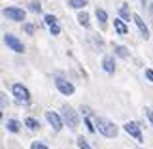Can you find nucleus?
Instances as JSON below:
<instances>
[{
  "label": "nucleus",
  "instance_id": "17",
  "mask_svg": "<svg viewBox=\"0 0 153 149\" xmlns=\"http://www.w3.org/2000/svg\"><path fill=\"white\" fill-rule=\"evenodd\" d=\"M78 145H79V149H93L89 144H87V140L81 136V138H78Z\"/></svg>",
  "mask_w": 153,
  "mask_h": 149
},
{
  "label": "nucleus",
  "instance_id": "27",
  "mask_svg": "<svg viewBox=\"0 0 153 149\" xmlns=\"http://www.w3.org/2000/svg\"><path fill=\"white\" fill-rule=\"evenodd\" d=\"M0 100H2V110H6V94H0Z\"/></svg>",
  "mask_w": 153,
  "mask_h": 149
},
{
  "label": "nucleus",
  "instance_id": "21",
  "mask_svg": "<svg viewBox=\"0 0 153 149\" xmlns=\"http://www.w3.org/2000/svg\"><path fill=\"white\" fill-rule=\"evenodd\" d=\"M45 23L51 27V25H55L57 23V19H55V15H45Z\"/></svg>",
  "mask_w": 153,
  "mask_h": 149
},
{
  "label": "nucleus",
  "instance_id": "7",
  "mask_svg": "<svg viewBox=\"0 0 153 149\" xmlns=\"http://www.w3.org/2000/svg\"><path fill=\"white\" fill-rule=\"evenodd\" d=\"M127 130L131 136H134L138 142H144V138H142V130H140V127H138V123H134V121H128V123H125V127H123Z\"/></svg>",
  "mask_w": 153,
  "mask_h": 149
},
{
  "label": "nucleus",
  "instance_id": "2",
  "mask_svg": "<svg viewBox=\"0 0 153 149\" xmlns=\"http://www.w3.org/2000/svg\"><path fill=\"white\" fill-rule=\"evenodd\" d=\"M62 121L68 125L70 128H78V123L79 119L78 115H76V111L70 108V106H62Z\"/></svg>",
  "mask_w": 153,
  "mask_h": 149
},
{
  "label": "nucleus",
  "instance_id": "13",
  "mask_svg": "<svg viewBox=\"0 0 153 149\" xmlns=\"http://www.w3.org/2000/svg\"><path fill=\"white\" fill-rule=\"evenodd\" d=\"M78 21H79V25L81 27H85V28H89L91 27V21H89V15L85 13V11H81V13L78 15Z\"/></svg>",
  "mask_w": 153,
  "mask_h": 149
},
{
  "label": "nucleus",
  "instance_id": "4",
  "mask_svg": "<svg viewBox=\"0 0 153 149\" xmlns=\"http://www.w3.org/2000/svg\"><path fill=\"white\" fill-rule=\"evenodd\" d=\"M4 15L11 21H25V10H21V8H6Z\"/></svg>",
  "mask_w": 153,
  "mask_h": 149
},
{
  "label": "nucleus",
  "instance_id": "25",
  "mask_svg": "<svg viewBox=\"0 0 153 149\" xmlns=\"http://www.w3.org/2000/svg\"><path fill=\"white\" fill-rule=\"evenodd\" d=\"M146 113H148L149 121H151V125H153V110H151V108H148V110H146Z\"/></svg>",
  "mask_w": 153,
  "mask_h": 149
},
{
  "label": "nucleus",
  "instance_id": "8",
  "mask_svg": "<svg viewBox=\"0 0 153 149\" xmlns=\"http://www.w3.org/2000/svg\"><path fill=\"white\" fill-rule=\"evenodd\" d=\"M55 83H57V89H59V91H61L62 94H66V96H70V94H74V91H76V89H74V85H72L70 81H66V79H57Z\"/></svg>",
  "mask_w": 153,
  "mask_h": 149
},
{
  "label": "nucleus",
  "instance_id": "19",
  "mask_svg": "<svg viewBox=\"0 0 153 149\" xmlns=\"http://www.w3.org/2000/svg\"><path fill=\"white\" fill-rule=\"evenodd\" d=\"M119 11H121V15H123V17H125V19H127V21H128V19H131V11H128V10H127V6H121V10H119Z\"/></svg>",
  "mask_w": 153,
  "mask_h": 149
},
{
  "label": "nucleus",
  "instance_id": "15",
  "mask_svg": "<svg viewBox=\"0 0 153 149\" xmlns=\"http://www.w3.org/2000/svg\"><path fill=\"white\" fill-rule=\"evenodd\" d=\"M97 19L100 21V23H102V27H104V25H106V21H108V13H106L104 10H98V8H97Z\"/></svg>",
  "mask_w": 153,
  "mask_h": 149
},
{
  "label": "nucleus",
  "instance_id": "1",
  "mask_svg": "<svg viewBox=\"0 0 153 149\" xmlns=\"http://www.w3.org/2000/svg\"><path fill=\"white\" fill-rule=\"evenodd\" d=\"M95 127L98 128V132L102 136H106V138H115L117 136V127L111 121L104 119V117H97L95 119Z\"/></svg>",
  "mask_w": 153,
  "mask_h": 149
},
{
  "label": "nucleus",
  "instance_id": "10",
  "mask_svg": "<svg viewBox=\"0 0 153 149\" xmlns=\"http://www.w3.org/2000/svg\"><path fill=\"white\" fill-rule=\"evenodd\" d=\"M102 66H104V70H106L108 74H114V72H115L114 57H111V55H106V57H104V61H102Z\"/></svg>",
  "mask_w": 153,
  "mask_h": 149
},
{
  "label": "nucleus",
  "instance_id": "3",
  "mask_svg": "<svg viewBox=\"0 0 153 149\" xmlns=\"http://www.w3.org/2000/svg\"><path fill=\"white\" fill-rule=\"evenodd\" d=\"M4 42H6V45H8L11 51H15V53H23V51H25L23 42H19V40L13 36V34H6V36H4Z\"/></svg>",
  "mask_w": 153,
  "mask_h": 149
},
{
  "label": "nucleus",
  "instance_id": "11",
  "mask_svg": "<svg viewBox=\"0 0 153 149\" xmlns=\"http://www.w3.org/2000/svg\"><path fill=\"white\" fill-rule=\"evenodd\" d=\"M6 128H8L10 132H19V130H21V123L15 121V119H10V121H6Z\"/></svg>",
  "mask_w": 153,
  "mask_h": 149
},
{
  "label": "nucleus",
  "instance_id": "22",
  "mask_svg": "<svg viewBox=\"0 0 153 149\" xmlns=\"http://www.w3.org/2000/svg\"><path fill=\"white\" fill-rule=\"evenodd\" d=\"M30 149H49V147L44 145V144H40V142H34V144L30 145Z\"/></svg>",
  "mask_w": 153,
  "mask_h": 149
},
{
  "label": "nucleus",
  "instance_id": "24",
  "mask_svg": "<svg viewBox=\"0 0 153 149\" xmlns=\"http://www.w3.org/2000/svg\"><path fill=\"white\" fill-rule=\"evenodd\" d=\"M25 32L27 34H34V27L32 25H25Z\"/></svg>",
  "mask_w": 153,
  "mask_h": 149
},
{
  "label": "nucleus",
  "instance_id": "20",
  "mask_svg": "<svg viewBox=\"0 0 153 149\" xmlns=\"http://www.w3.org/2000/svg\"><path fill=\"white\" fill-rule=\"evenodd\" d=\"M49 30H51V34H53V36H57V34L61 32V27H59L57 23H55V25H51V27H49Z\"/></svg>",
  "mask_w": 153,
  "mask_h": 149
},
{
  "label": "nucleus",
  "instance_id": "16",
  "mask_svg": "<svg viewBox=\"0 0 153 149\" xmlns=\"http://www.w3.org/2000/svg\"><path fill=\"white\" fill-rule=\"evenodd\" d=\"M25 125H27V127H28V128H30V130H36V128L40 127V123L36 121V119H32V117H28V119H27V121H25Z\"/></svg>",
  "mask_w": 153,
  "mask_h": 149
},
{
  "label": "nucleus",
  "instance_id": "18",
  "mask_svg": "<svg viewBox=\"0 0 153 149\" xmlns=\"http://www.w3.org/2000/svg\"><path fill=\"white\" fill-rule=\"evenodd\" d=\"M68 4L72 6V8H83V6H85V0H70Z\"/></svg>",
  "mask_w": 153,
  "mask_h": 149
},
{
  "label": "nucleus",
  "instance_id": "23",
  "mask_svg": "<svg viewBox=\"0 0 153 149\" xmlns=\"http://www.w3.org/2000/svg\"><path fill=\"white\" fill-rule=\"evenodd\" d=\"M30 10H32V11H40V10H42V6H40L38 2H32V4H30Z\"/></svg>",
  "mask_w": 153,
  "mask_h": 149
},
{
  "label": "nucleus",
  "instance_id": "12",
  "mask_svg": "<svg viewBox=\"0 0 153 149\" xmlns=\"http://www.w3.org/2000/svg\"><path fill=\"white\" fill-rule=\"evenodd\" d=\"M114 27H115L117 34H127V32H128V27H127L121 19H114Z\"/></svg>",
  "mask_w": 153,
  "mask_h": 149
},
{
  "label": "nucleus",
  "instance_id": "6",
  "mask_svg": "<svg viewBox=\"0 0 153 149\" xmlns=\"http://www.w3.org/2000/svg\"><path fill=\"white\" fill-rule=\"evenodd\" d=\"M45 119H48V123L53 127V130H57V132H59V130L62 128V123H64V121L57 115L55 111H45Z\"/></svg>",
  "mask_w": 153,
  "mask_h": 149
},
{
  "label": "nucleus",
  "instance_id": "5",
  "mask_svg": "<svg viewBox=\"0 0 153 149\" xmlns=\"http://www.w3.org/2000/svg\"><path fill=\"white\" fill-rule=\"evenodd\" d=\"M13 94L17 96L19 102H28V100H30V93H28V89L19 85V83H15V85H13Z\"/></svg>",
  "mask_w": 153,
  "mask_h": 149
},
{
  "label": "nucleus",
  "instance_id": "9",
  "mask_svg": "<svg viewBox=\"0 0 153 149\" xmlns=\"http://www.w3.org/2000/svg\"><path fill=\"white\" fill-rule=\"evenodd\" d=\"M132 19H134V23L138 25V28H140V34L144 36V40H148L149 38V30H148V25L144 23V19L140 15H132Z\"/></svg>",
  "mask_w": 153,
  "mask_h": 149
},
{
  "label": "nucleus",
  "instance_id": "14",
  "mask_svg": "<svg viewBox=\"0 0 153 149\" xmlns=\"http://www.w3.org/2000/svg\"><path fill=\"white\" fill-rule=\"evenodd\" d=\"M115 55L121 57V59H127L128 57V49H127V47H123V45H115Z\"/></svg>",
  "mask_w": 153,
  "mask_h": 149
},
{
  "label": "nucleus",
  "instance_id": "26",
  "mask_svg": "<svg viewBox=\"0 0 153 149\" xmlns=\"http://www.w3.org/2000/svg\"><path fill=\"white\" fill-rule=\"evenodd\" d=\"M146 77H148L149 81H153V70H146Z\"/></svg>",
  "mask_w": 153,
  "mask_h": 149
}]
</instances>
